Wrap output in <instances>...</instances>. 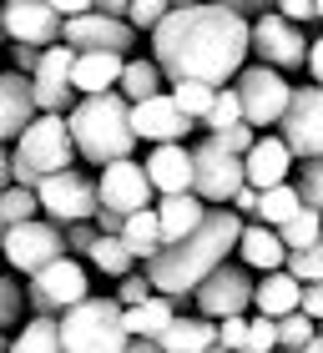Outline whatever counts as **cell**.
<instances>
[{"label":"cell","mask_w":323,"mask_h":353,"mask_svg":"<svg viewBox=\"0 0 323 353\" xmlns=\"http://www.w3.org/2000/svg\"><path fill=\"white\" fill-rule=\"evenodd\" d=\"M152 56L162 66V81L228 86L248 61V15L217 0H172L152 26Z\"/></svg>","instance_id":"cell-1"},{"label":"cell","mask_w":323,"mask_h":353,"mask_svg":"<svg viewBox=\"0 0 323 353\" xmlns=\"http://www.w3.org/2000/svg\"><path fill=\"white\" fill-rule=\"evenodd\" d=\"M237 232H242V217L233 212V207L217 202V207H207V217L187 237L162 243L152 258H141V272L152 278L157 293H167L177 308H182V303H192V288H197L222 258H233Z\"/></svg>","instance_id":"cell-2"},{"label":"cell","mask_w":323,"mask_h":353,"mask_svg":"<svg viewBox=\"0 0 323 353\" xmlns=\"http://www.w3.org/2000/svg\"><path fill=\"white\" fill-rule=\"evenodd\" d=\"M66 132L76 141V157L91 167H106L117 157H132L137 132H132V101L111 86V91H86L76 96V106L66 111Z\"/></svg>","instance_id":"cell-3"},{"label":"cell","mask_w":323,"mask_h":353,"mask_svg":"<svg viewBox=\"0 0 323 353\" xmlns=\"http://www.w3.org/2000/svg\"><path fill=\"white\" fill-rule=\"evenodd\" d=\"M71 157H76V141H71V132H66V117H61V111H36V117L26 121V132L15 137L10 182L36 187L46 172L71 167Z\"/></svg>","instance_id":"cell-4"},{"label":"cell","mask_w":323,"mask_h":353,"mask_svg":"<svg viewBox=\"0 0 323 353\" xmlns=\"http://www.w3.org/2000/svg\"><path fill=\"white\" fill-rule=\"evenodd\" d=\"M56 318H61V348L71 353H121L126 339H132L117 298H76Z\"/></svg>","instance_id":"cell-5"},{"label":"cell","mask_w":323,"mask_h":353,"mask_svg":"<svg viewBox=\"0 0 323 353\" xmlns=\"http://www.w3.org/2000/svg\"><path fill=\"white\" fill-rule=\"evenodd\" d=\"M66 252V228L61 222H51V217H21V222H10L6 232H0V263H10L15 272H36V268H46L51 258H61Z\"/></svg>","instance_id":"cell-6"},{"label":"cell","mask_w":323,"mask_h":353,"mask_svg":"<svg viewBox=\"0 0 323 353\" xmlns=\"http://www.w3.org/2000/svg\"><path fill=\"white\" fill-rule=\"evenodd\" d=\"M248 56L253 61H268L278 71H298L309 61V41H303L298 21H288L278 10H257V21H248Z\"/></svg>","instance_id":"cell-7"},{"label":"cell","mask_w":323,"mask_h":353,"mask_svg":"<svg viewBox=\"0 0 323 353\" xmlns=\"http://www.w3.org/2000/svg\"><path fill=\"white\" fill-rule=\"evenodd\" d=\"M233 86H237L242 117H248L253 126H278L283 106H288V96H293V86H288V71L268 66V61H253V66H237Z\"/></svg>","instance_id":"cell-8"},{"label":"cell","mask_w":323,"mask_h":353,"mask_svg":"<svg viewBox=\"0 0 323 353\" xmlns=\"http://www.w3.org/2000/svg\"><path fill=\"white\" fill-rule=\"evenodd\" d=\"M192 308L207 313V318L248 313V308H253V268H248V263H228V258H222L197 288H192Z\"/></svg>","instance_id":"cell-9"},{"label":"cell","mask_w":323,"mask_h":353,"mask_svg":"<svg viewBox=\"0 0 323 353\" xmlns=\"http://www.w3.org/2000/svg\"><path fill=\"white\" fill-rule=\"evenodd\" d=\"M36 202H41V212L51 217V222H81V217H91L96 212V182L86 172H76V167H61V172H46L41 182H36Z\"/></svg>","instance_id":"cell-10"},{"label":"cell","mask_w":323,"mask_h":353,"mask_svg":"<svg viewBox=\"0 0 323 353\" xmlns=\"http://www.w3.org/2000/svg\"><path fill=\"white\" fill-rule=\"evenodd\" d=\"M76 298H86V268H81L71 252H61V258H51L46 268H36L30 283H26L30 313H61V308H71Z\"/></svg>","instance_id":"cell-11"},{"label":"cell","mask_w":323,"mask_h":353,"mask_svg":"<svg viewBox=\"0 0 323 353\" xmlns=\"http://www.w3.org/2000/svg\"><path fill=\"white\" fill-rule=\"evenodd\" d=\"M237 187H242V157L217 147L213 137H202L197 147H192V192H197L207 207H217V202H228Z\"/></svg>","instance_id":"cell-12"},{"label":"cell","mask_w":323,"mask_h":353,"mask_svg":"<svg viewBox=\"0 0 323 353\" xmlns=\"http://www.w3.org/2000/svg\"><path fill=\"white\" fill-rule=\"evenodd\" d=\"M283 141L288 152H293V162H303V157H318L323 152V86H293V96H288L283 106Z\"/></svg>","instance_id":"cell-13"},{"label":"cell","mask_w":323,"mask_h":353,"mask_svg":"<svg viewBox=\"0 0 323 353\" xmlns=\"http://www.w3.org/2000/svg\"><path fill=\"white\" fill-rule=\"evenodd\" d=\"M71 56H76V46L66 41H51V46H41V56H36V66H30V91H36V106L41 111H66L76 106V86H71Z\"/></svg>","instance_id":"cell-14"},{"label":"cell","mask_w":323,"mask_h":353,"mask_svg":"<svg viewBox=\"0 0 323 353\" xmlns=\"http://www.w3.org/2000/svg\"><path fill=\"white\" fill-rule=\"evenodd\" d=\"M137 26L126 15H106V10H76L61 21V41L76 46V51H132Z\"/></svg>","instance_id":"cell-15"},{"label":"cell","mask_w":323,"mask_h":353,"mask_svg":"<svg viewBox=\"0 0 323 353\" xmlns=\"http://www.w3.org/2000/svg\"><path fill=\"white\" fill-rule=\"evenodd\" d=\"M96 202H101V207H117V212L152 207V176H147V167L132 162V157L106 162L101 176H96Z\"/></svg>","instance_id":"cell-16"},{"label":"cell","mask_w":323,"mask_h":353,"mask_svg":"<svg viewBox=\"0 0 323 353\" xmlns=\"http://www.w3.org/2000/svg\"><path fill=\"white\" fill-rule=\"evenodd\" d=\"M61 21L66 15L51 10V0H0V26H6L10 41L51 46V41H61Z\"/></svg>","instance_id":"cell-17"},{"label":"cell","mask_w":323,"mask_h":353,"mask_svg":"<svg viewBox=\"0 0 323 353\" xmlns=\"http://www.w3.org/2000/svg\"><path fill=\"white\" fill-rule=\"evenodd\" d=\"M192 121L182 106L172 101V96H141V101H132V132H137V141H182V137H192Z\"/></svg>","instance_id":"cell-18"},{"label":"cell","mask_w":323,"mask_h":353,"mask_svg":"<svg viewBox=\"0 0 323 353\" xmlns=\"http://www.w3.org/2000/svg\"><path fill=\"white\" fill-rule=\"evenodd\" d=\"M293 172V152H288L283 137H253V147L242 152V182L253 187H273V182H288Z\"/></svg>","instance_id":"cell-19"},{"label":"cell","mask_w":323,"mask_h":353,"mask_svg":"<svg viewBox=\"0 0 323 353\" xmlns=\"http://www.w3.org/2000/svg\"><path fill=\"white\" fill-rule=\"evenodd\" d=\"M36 91H30V76L26 71H0V141H10V137H21L26 132V121L36 117Z\"/></svg>","instance_id":"cell-20"},{"label":"cell","mask_w":323,"mask_h":353,"mask_svg":"<svg viewBox=\"0 0 323 353\" xmlns=\"http://www.w3.org/2000/svg\"><path fill=\"white\" fill-rule=\"evenodd\" d=\"M162 353H207L217 348V318L207 313H172V323L157 333Z\"/></svg>","instance_id":"cell-21"},{"label":"cell","mask_w":323,"mask_h":353,"mask_svg":"<svg viewBox=\"0 0 323 353\" xmlns=\"http://www.w3.org/2000/svg\"><path fill=\"white\" fill-rule=\"evenodd\" d=\"M141 167L152 176V192H187L192 187V147H182V141H152V157Z\"/></svg>","instance_id":"cell-22"},{"label":"cell","mask_w":323,"mask_h":353,"mask_svg":"<svg viewBox=\"0 0 323 353\" xmlns=\"http://www.w3.org/2000/svg\"><path fill=\"white\" fill-rule=\"evenodd\" d=\"M237 258L248 263L253 272H268V268H283V258H288V248H283V237H278V228H268V222H242V232H237Z\"/></svg>","instance_id":"cell-23"},{"label":"cell","mask_w":323,"mask_h":353,"mask_svg":"<svg viewBox=\"0 0 323 353\" xmlns=\"http://www.w3.org/2000/svg\"><path fill=\"white\" fill-rule=\"evenodd\" d=\"M207 217V202L197 197V192H162L157 202V228H162V243H177V237H187L197 222Z\"/></svg>","instance_id":"cell-24"},{"label":"cell","mask_w":323,"mask_h":353,"mask_svg":"<svg viewBox=\"0 0 323 353\" xmlns=\"http://www.w3.org/2000/svg\"><path fill=\"white\" fill-rule=\"evenodd\" d=\"M298 298H303V283H298L288 268H268L263 278L253 283V308H257V313L283 318V313H293V308H298Z\"/></svg>","instance_id":"cell-25"},{"label":"cell","mask_w":323,"mask_h":353,"mask_svg":"<svg viewBox=\"0 0 323 353\" xmlns=\"http://www.w3.org/2000/svg\"><path fill=\"white\" fill-rule=\"evenodd\" d=\"M121 76V51H76L71 56V86L86 91H111Z\"/></svg>","instance_id":"cell-26"},{"label":"cell","mask_w":323,"mask_h":353,"mask_svg":"<svg viewBox=\"0 0 323 353\" xmlns=\"http://www.w3.org/2000/svg\"><path fill=\"white\" fill-rule=\"evenodd\" d=\"M172 313H177V303L167 293H147L141 303H126V308H121V323H126V333H147V339H157V333L172 323Z\"/></svg>","instance_id":"cell-27"},{"label":"cell","mask_w":323,"mask_h":353,"mask_svg":"<svg viewBox=\"0 0 323 353\" xmlns=\"http://www.w3.org/2000/svg\"><path fill=\"white\" fill-rule=\"evenodd\" d=\"M121 243L137 252V263H141V258H152V252L162 248L157 207H137V212H126V222H121Z\"/></svg>","instance_id":"cell-28"},{"label":"cell","mask_w":323,"mask_h":353,"mask_svg":"<svg viewBox=\"0 0 323 353\" xmlns=\"http://www.w3.org/2000/svg\"><path fill=\"white\" fill-rule=\"evenodd\" d=\"M303 207V197H298V187L293 182H273V187H257V222H268V228H278V222H288Z\"/></svg>","instance_id":"cell-29"},{"label":"cell","mask_w":323,"mask_h":353,"mask_svg":"<svg viewBox=\"0 0 323 353\" xmlns=\"http://www.w3.org/2000/svg\"><path fill=\"white\" fill-rule=\"evenodd\" d=\"M91 268L96 272H106V278H121V272H132V263H137V252L121 243V232H96V243H91Z\"/></svg>","instance_id":"cell-30"},{"label":"cell","mask_w":323,"mask_h":353,"mask_svg":"<svg viewBox=\"0 0 323 353\" xmlns=\"http://www.w3.org/2000/svg\"><path fill=\"white\" fill-rule=\"evenodd\" d=\"M117 91L126 96V101H141V96H157V91H162V66H157V61H141V56L121 61Z\"/></svg>","instance_id":"cell-31"},{"label":"cell","mask_w":323,"mask_h":353,"mask_svg":"<svg viewBox=\"0 0 323 353\" xmlns=\"http://www.w3.org/2000/svg\"><path fill=\"white\" fill-rule=\"evenodd\" d=\"M15 353H56L61 348V318L56 313H36L21 328V339H10Z\"/></svg>","instance_id":"cell-32"},{"label":"cell","mask_w":323,"mask_h":353,"mask_svg":"<svg viewBox=\"0 0 323 353\" xmlns=\"http://www.w3.org/2000/svg\"><path fill=\"white\" fill-rule=\"evenodd\" d=\"M278 237H283V248H288V252H293V248H309V243H318V237H323V212L303 202V207H298V212L288 217V222H278Z\"/></svg>","instance_id":"cell-33"},{"label":"cell","mask_w":323,"mask_h":353,"mask_svg":"<svg viewBox=\"0 0 323 353\" xmlns=\"http://www.w3.org/2000/svg\"><path fill=\"white\" fill-rule=\"evenodd\" d=\"M36 212H41L36 187H21V182H6V187H0V232H6L10 222H21V217H36Z\"/></svg>","instance_id":"cell-34"},{"label":"cell","mask_w":323,"mask_h":353,"mask_svg":"<svg viewBox=\"0 0 323 353\" xmlns=\"http://www.w3.org/2000/svg\"><path fill=\"white\" fill-rule=\"evenodd\" d=\"M213 96H217V86H213V81H172V101L182 106L192 121H202V117H207Z\"/></svg>","instance_id":"cell-35"},{"label":"cell","mask_w":323,"mask_h":353,"mask_svg":"<svg viewBox=\"0 0 323 353\" xmlns=\"http://www.w3.org/2000/svg\"><path fill=\"white\" fill-rule=\"evenodd\" d=\"M233 121H242V101H237V86L228 81V86H217V96H213V106H207L202 126H207V132H217V126H233Z\"/></svg>","instance_id":"cell-36"},{"label":"cell","mask_w":323,"mask_h":353,"mask_svg":"<svg viewBox=\"0 0 323 353\" xmlns=\"http://www.w3.org/2000/svg\"><path fill=\"white\" fill-rule=\"evenodd\" d=\"M283 268L293 272L298 283H318V278H323V237H318V243H309V248H293V252L283 258Z\"/></svg>","instance_id":"cell-37"},{"label":"cell","mask_w":323,"mask_h":353,"mask_svg":"<svg viewBox=\"0 0 323 353\" xmlns=\"http://www.w3.org/2000/svg\"><path fill=\"white\" fill-rule=\"evenodd\" d=\"M313 333H318V323H313V318L303 313V308H293V313H283V318H278V348H303V343L313 339Z\"/></svg>","instance_id":"cell-38"},{"label":"cell","mask_w":323,"mask_h":353,"mask_svg":"<svg viewBox=\"0 0 323 353\" xmlns=\"http://www.w3.org/2000/svg\"><path fill=\"white\" fill-rule=\"evenodd\" d=\"M293 187H298V197L309 202V207H318V212H323V152H318V157H303Z\"/></svg>","instance_id":"cell-39"},{"label":"cell","mask_w":323,"mask_h":353,"mask_svg":"<svg viewBox=\"0 0 323 353\" xmlns=\"http://www.w3.org/2000/svg\"><path fill=\"white\" fill-rule=\"evenodd\" d=\"M217 348H228V353H248V313H228V318H217Z\"/></svg>","instance_id":"cell-40"},{"label":"cell","mask_w":323,"mask_h":353,"mask_svg":"<svg viewBox=\"0 0 323 353\" xmlns=\"http://www.w3.org/2000/svg\"><path fill=\"white\" fill-rule=\"evenodd\" d=\"M268 348H278V318L253 313L248 318V353H268Z\"/></svg>","instance_id":"cell-41"},{"label":"cell","mask_w":323,"mask_h":353,"mask_svg":"<svg viewBox=\"0 0 323 353\" xmlns=\"http://www.w3.org/2000/svg\"><path fill=\"white\" fill-rule=\"evenodd\" d=\"M21 313H26V293L6 278V272H0V333L21 323Z\"/></svg>","instance_id":"cell-42"},{"label":"cell","mask_w":323,"mask_h":353,"mask_svg":"<svg viewBox=\"0 0 323 353\" xmlns=\"http://www.w3.org/2000/svg\"><path fill=\"white\" fill-rule=\"evenodd\" d=\"M253 132H257V126L248 121V117H242V121H233V126H217V132H213V141H217V147H228V152H248L253 147Z\"/></svg>","instance_id":"cell-43"},{"label":"cell","mask_w":323,"mask_h":353,"mask_svg":"<svg viewBox=\"0 0 323 353\" xmlns=\"http://www.w3.org/2000/svg\"><path fill=\"white\" fill-rule=\"evenodd\" d=\"M147 293H157L147 272H121V278H117V303H121V308H126V303H141Z\"/></svg>","instance_id":"cell-44"},{"label":"cell","mask_w":323,"mask_h":353,"mask_svg":"<svg viewBox=\"0 0 323 353\" xmlns=\"http://www.w3.org/2000/svg\"><path fill=\"white\" fill-rule=\"evenodd\" d=\"M91 243H96V222H91V217L66 222V252H71V258H86Z\"/></svg>","instance_id":"cell-45"},{"label":"cell","mask_w":323,"mask_h":353,"mask_svg":"<svg viewBox=\"0 0 323 353\" xmlns=\"http://www.w3.org/2000/svg\"><path fill=\"white\" fill-rule=\"evenodd\" d=\"M172 0H132V6H126V21H132L137 30H152L157 26V15L167 10Z\"/></svg>","instance_id":"cell-46"},{"label":"cell","mask_w":323,"mask_h":353,"mask_svg":"<svg viewBox=\"0 0 323 353\" xmlns=\"http://www.w3.org/2000/svg\"><path fill=\"white\" fill-rule=\"evenodd\" d=\"M273 10L288 15V21H318V0H273Z\"/></svg>","instance_id":"cell-47"},{"label":"cell","mask_w":323,"mask_h":353,"mask_svg":"<svg viewBox=\"0 0 323 353\" xmlns=\"http://www.w3.org/2000/svg\"><path fill=\"white\" fill-rule=\"evenodd\" d=\"M228 207H233L237 217H253V212H257V187H253V182H242L233 197H228Z\"/></svg>","instance_id":"cell-48"},{"label":"cell","mask_w":323,"mask_h":353,"mask_svg":"<svg viewBox=\"0 0 323 353\" xmlns=\"http://www.w3.org/2000/svg\"><path fill=\"white\" fill-rule=\"evenodd\" d=\"M298 308L309 313L313 323L323 318V278H318V283H303V298H298Z\"/></svg>","instance_id":"cell-49"},{"label":"cell","mask_w":323,"mask_h":353,"mask_svg":"<svg viewBox=\"0 0 323 353\" xmlns=\"http://www.w3.org/2000/svg\"><path fill=\"white\" fill-rule=\"evenodd\" d=\"M36 56H41V46H30V41H10V66H15V71H26V76H30Z\"/></svg>","instance_id":"cell-50"},{"label":"cell","mask_w":323,"mask_h":353,"mask_svg":"<svg viewBox=\"0 0 323 353\" xmlns=\"http://www.w3.org/2000/svg\"><path fill=\"white\" fill-rule=\"evenodd\" d=\"M91 222H96V232H121V222H126V212H117V207H101V202H96V212H91Z\"/></svg>","instance_id":"cell-51"},{"label":"cell","mask_w":323,"mask_h":353,"mask_svg":"<svg viewBox=\"0 0 323 353\" xmlns=\"http://www.w3.org/2000/svg\"><path fill=\"white\" fill-rule=\"evenodd\" d=\"M303 66H309V71H313V81L323 86V36L309 41V61H303Z\"/></svg>","instance_id":"cell-52"},{"label":"cell","mask_w":323,"mask_h":353,"mask_svg":"<svg viewBox=\"0 0 323 353\" xmlns=\"http://www.w3.org/2000/svg\"><path fill=\"white\" fill-rule=\"evenodd\" d=\"M217 6H228V10H237V15H257V10H268L273 0H217Z\"/></svg>","instance_id":"cell-53"},{"label":"cell","mask_w":323,"mask_h":353,"mask_svg":"<svg viewBox=\"0 0 323 353\" xmlns=\"http://www.w3.org/2000/svg\"><path fill=\"white\" fill-rule=\"evenodd\" d=\"M132 0H91V10H106V15H126Z\"/></svg>","instance_id":"cell-54"},{"label":"cell","mask_w":323,"mask_h":353,"mask_svg":"<svg viewBox=\"0 0 323 353\" xmlns=\"http://www.w3.org/2000/svg\"><path fill=\"white\" fill-rule=\"evenodd\" d=\"M51 10H61V15H76V10H91V0H51Z\"/></svg>","instance_id":"cell-55"},{"label":"cell","mask_w":323,"mask_h":353,"mask_svg":"<svg viewBox=\"0 0 323 353\" xmlns=\"http://www.w3.org/2000/svg\"><path fill=\"white\" fill-rule=\"evenodd\" d=\"M10 182V152H6V141H0V187Z\"/></svg>","instance_id":"cell-56"},{"label":"cell","mask_w":323,"mask_h":353,"mask_svg":"<svg viewBox=\"0 0 323 353\" xmlns=\"http://www.w3.org/2000/svg\"><path fill=\"white\" fill-rule=\"evenodd\" d=\"M6 348H10V339H0V353H6Z\"/></svg>","instance_id":"cell-57"},{"label":"cell","mask_w":323,"mask_h":353,"mask_svg":"<svg viewBox=\"0 0 323 353\" xmlns=\"http://www.w3.org/2000/svg\"><path fill=\"white\" fill-rule=\"evenodd\" d=\"M318 21H323V0H318Z\"/></svg>","instance_id":"cell-58"},{"label":"cell","mask_w":323,"mask_h":353,"mask_svg":"<svg viewBox=\"0 0 323 353\" xmlns=\"http://www.w3.org/2000/svg\"><path fill=\"white\" fill-rule=\"evenodd\" d=\"M318 333H323V318H318Z\"/></svg>","instance_id":"cell-59"},{"label":"cell","mask_w":323,"mask_h":353,"mask_svg":"<svg viewBox=\"0 0 323 353\" xmlns=\"http://www.w3.org/2000/svg\"><path fill=\"white\" fill-rule=\"evenodd\" d=\"M0 36H6V26H0Z\"/></svg>","instance_id":"cell-60"}]
</instances>
